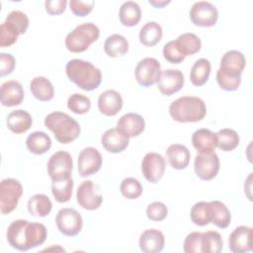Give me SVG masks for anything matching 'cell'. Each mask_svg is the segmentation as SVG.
Returning <instances> with one entry per match:
<instances>
[{"mask_svg": "<svg viewBox=\"0 0 253 253\" xmlns=\"http://www.w3.org/2000/svg\"><path fill=\"white\" fill-rule=\"evenodd\" d=\"M7 22L12 23L14 26L17 27V29L20 32V35H23L26 33L28 27H29V18L28 16L19 10H13L11 11L8 16L6 17Z\"/></svg>", "mask_w": 253, "mask_h": 253, "instance_id": "42", "label": "cell"}, {"mask_svg": "<svg viewBox=\"0 0 253 253\" xmlns=\"http://www.w3.org/2000/svg\"><path fill=\"white\" fill-rule=\"evenodd\" d=\"M16 60L10 53H0V75L1 77L9 75L15 68Z\"/></svg>", "mask_w": 253, "mask_h": 253, "instance_id": "47", "label": "cell"}, {"mask_svg": "<svg viewBox=\"0 0 253 253\" xmlns=\"http://www.w3.org/2000/svg\"><path fill=\"white\" fill-rule=\"evenodd\" d=\"M161 71L160 62L156 58L145 57L136 64L134 75L140 86L150 87L158 82Z\"/></svg>", "mask_w": 253, "mask_h": 253, "instance_id": "8", "label": "cell"}, {"mask_svg": "<svg viewBox=\"0 0 253 253\" xmlns=\"http://www.w3.org/2000/svg\"><path fill=\"white\" fill-rule=\"evenodd\" d=\"M252 232L250 226H237L229 235L228 247L231 252L245 253L252 250Z\"/></svg>", "mask_w": 253, "mask_h": 253, "instance_id": "17", "label": "cell"}, {"mask_svg": "<svg viewBox=\"0 0 253 253\" xmlns=\"http://www.w3.org/2000/svg\"><path fill=\"white\" fill-rule=\"evenodd\" d=\"M123 108V98L116 90H107L98 98V109L107 117L116 116Z\"/></svg>", "mask_w": 253, "mask_h": 253, "instance_id": "19", "label": "cell"}, {"mask_svg": "<svg viewBox=\"0 0 253 253\" xmlns=\"http://www.w3.org/2000/svg\"><path fill=\"white\" fill-rule=\"evenodd\" d=\"M162 28L156 22H147L139 31V42L145 46H153L162 39Z\"/></svg>", "mask_w": 253, "mask_h": 253, "instance_id": "32", "label": "cell"}, {"mask_svg": "<svg viewBox=\"0 0 253 253\" xmlns=\"http://www.w3.org/2000/svg\"><path fill=\"white\" fill-rule=\"evenodd\" d=\"M23 194L22 184L13 178L2 180L0 185V211L2 214H9L18 206Z\"/></svg>", "mask_w": 253, "mask_h": 253, "instance_id": "6", "label": "cell"}, {"mask_svg": "<svg viewBox=\"0 0 253 253\" xmlns=\"http://www.w3.org/2000/svg\"><path fill=\"white\" fill-rule=\"evenodd\" d=\"M166 156L172 168L182 170L189 165L191 153L185 145L174 143L166 149Z\"/></svg>", "mask_w": 253, "mask_h": 253, "instance_id": "25", "label": "cell"}, {"mask_svg": "<svg viewBox=\"0 0 253 253\" xmlns=\"http://www.w3.org/2000/svg\"><path fill=\"white\" fill-rule=\"evenodd\" d=\"M217 18V9L208 1H198L193 4L190 10V19L198 27H212Z\"/></svg>", "mask_w": 253, "mask_h": 253, "instance_id": "11", "label": "cell"}, {"mask_svg": "<svg viewBox=\"0 0 253 253\" xmlns=\"http://www.w3.org/2000/svg\"><path fill=\"white\" fill-rule=\"evenodd\" d=\"M148 2L150 5H152L155 8H162L166 5H168L171 1L170 0H167V1L166 0H149Z\"/></svg>", "mask_w": 253, "mask_h": 253, "instance_id": "49", "label": "cell"}, {"mask_svg": "<svg viewBox=\"0 0 253 253\" xmlns=\"http://www.w3.org/2000/svg\"><path fill=\"white\" fill-rule=\"evenodd\" d=\"M201 237L202 232L193 231L189 233L184 240V251L186 253H202Z\"/></svg>", "mask_w": 253, "mask_h": 253, "instance_id": "44", "label": "cell"}, {"mask_svg": "<svg viewBox=\"0 0 253 253\" xmlns=\"http://www.w3.org/2000/svg\"><path fill=\"white\" fill-rule=\"evenodd\" d=\"M169 114L179 123L200 122L207 114V106L199 97L183 96L170 104Z\"/></svg>", "mask_w": 253, "mask_h": 253, "instance_id": "3", "label": "cell"}, {"mask_svg": "<svg viewBox=\"0 0 253 253\" xmlns=\"http://www.w3.org/2000/svg\"><path fill=\"white\" fill-rule=\"evenodd\" d=\"M211 62L207 58L198 59L192 66L190 72V79L193 85L203 86L208 81L211 74Z\"/></svg>", "mask_w": 253, "mask_h": 253, "instance_id": "33", "label": "cell"}, {"mask_svg": "<svg viewBox=\"0 0 253 253\" xmlns=\"http://www.w3.org/2000/svg\"><path fill=\"white\" fill-rule=\"evenodd\" d=\"M77 203L87 211H95L100 208L103 202L101 194L96 192L92 181L86 180L82 182L76 192Z\"/></svg>", "mask_w": 253, "mask_h": 253, "instance_id": "15", "label": "cell"}, {"mask_svg": "<svg viewBox=\"0 0 253 253\" xmlns=\"http://www.w3.org/2000/svg\"><path fill=\"white\" fill-rule=\"evenodd\" d=\"M192 144L198 152L214 151L217 146L216 133L208 128H200L192 134Z\"/></svg>", "mask_w": 253, "mask_h": 253, "instance_id": "23", "label": "cell"}, {"mask_svg": "<svg viewBox=\"0 0 253 253\" xmlns=\"http://www.w3.org/2000/svg\"><path fill=\"white\" fill-rule=\"evenodd\" d=\"M73 161L67 151H56L47 161V173L51 181L63 180L71 177Z\"/></svg>", "mask_w": 253, "mask_h": 253, "instance_id": "7", "label": "cell"}, {"mask_svg": "<svg viewBox=\"0 0 253 253\" xmlns=\"http://www.w3.org/2000/svg\"><path fill=\"white\" fill-rule=\"evenodd\" d=\"M44 126L53 132L55 139L62 144L75 140L81 130L77 121L62 112L48 114L44 119Z\"/></svg>", "mask_w": 253, "mask_h": 253, "instance_id": "4", "label": "cell"}, {"mask_svg": "<svg viewBox=\"0 0 253 253\" xmlns=\"http://www.w3.org/2000/svg\"><path fill=\"white\" fill-rule=\"evenodd\" d=\"M102 162V155L95 147H85L78 155V172L82 177L91 176L100 170Z\"/></svg>", "mask_w": 253, "mask_h": 253, "instance_id": "14", "label": "cell"}, {"mask_svg": "<svg viewBox=\"0 0 253 253\" xmlns=\"http://www.w3.org/2000/svg\"><path fill=\"white\" fill-rule=\"evenodd\" d=\"M168 214L167 207L161 202H153L146 209V215L152 221H161Z\"/></svg>", "mask_w": 253, "mask_h": 253, "instance_id": "43", "label": "cell"}, {"mask_svg": "<svg viewBox=\"0 0 253 253\" xmlns=\"http://www.w3.org/2000/svg\"><path fill=\"white\" fill-rule=\"evenodd\" d=\"M51 209V201L43 194L34 195L28 201V211L34 216L44 217L49 214Z\"/></svg>", "mask_w": 253, "mask_h": 253, "instance_id": "31", "label": "cell"}, {"mask_svg": "<svg viewBox=\"0 0 253 253\" xmlns=\"http://www.w3.org/2000/svg\"><path fill=\"white\" fill-rule=\"evenodd\" d=\"M194 169L196 175L204 181L213 179L219 170V158L214 151L199 152L196 155Z\"/></svg>", "mask_w": 253, "mask_h": 253, "instance_id": "10", "label": "cell"}, {"mask_svg": "<svg viewBox=\"0 0 253 253\" xmlns=\"http://www.w3.org/2000/svg\"><path fill=\"white\" fill-rule=\"evenodd\" d=\"M201 244L202 253H219L223 247V241L220 234L214 230L202 232Z\"/></svg>", "mask_w": 253, "mask_h": 253, "instance_id": "36", "label": "cell"}, {"mask_svg": "<svg viewBox=\"0 0 253 253\" xmlns=\"http://www.w3.org/2000/svg\"><path fill=\"white\" fill-rule=\"evenodd\" d=\"M67 5L66 0H49L45 1V11L49 15H59L65 11Z\"/></svg>", "mask_w": 253, "mask_h": 253, "instance_id": "48", "label": "cell"}, {"mask_svg": "<svg viewBox=\"0 0 253 253\" xmlns=\"http://www.w3.org/2000/svg\"><path fill=\"white\" fill-rule=\"evenodd\" d=\"M162 52H163L164 58L170 63L178 64L185 59V56L179 51L174 41H170L167 43H165V45L163 46Z\"/></svg>", "mask_w": 253, "mask_h": 253, "instance_id": "45", "label": "cell"}, {"mask_svg": "<svg viewBox=\"0 0 253 253\" xmlns=\"http://www.w3.org/2000/svg\"><path fill=\"white\" fill-rule=\"evenodd\" d=\"M211 223L215 226L223 229L230 224L231 214L227 207L220 201H211Z\"/></svg>", "mask_w": 253, "mask_h": 253, "instance_id": "35", "label": "cell"}, {"mask_svg": "<svg viewBox=\"0 0 253 253\" xmlns=\"http://www.w3.org/2000/svg\"><path fill=\"white\" fill-rule=\"evenodd\" d=\"M28 149L37 155L43 154L51 147L50 137L43 131H34L26 139Z\"/></svg>", "mask_w": 253, "mask_h": 253, "instance_id": "28", "label": "cell"}, {"mask_svg": "<svg viewBox=\"0 0 253 253\" xmlns=\"http://www.w3.org/2000/svg\"><path fill=\"white\" fill-rule=\"evenodd\" d=\"M1 103L5 107L20 105L24 100V89L18 81L9 80L1 85Z\"/></svg>", "mask_w": 253, "mask_h": 253, "instance_id": "22", "label": "cell"}, {"mask_svg": "<svg viewBox=\"0 0 253 253\" xmlns=\"http://www.w3.org/2000/svg\"><path fill=\"white\" fill-rule=\"evenodd\" d=\"M138 244L142 252L158 253L164 248V234L158 229H146L140 234Z\"/></svg>", "mask_w": 253, "mask_h": 253, "instance_id": "21", "label": "cell"}, {"mask_svg": "<svg viewBox=\"0 0 253 253\" xmlns=\"http://www.w3.org/2000/svg\"><path fill=\"white\" fill-rule=\"evenodd\" d=\"M100 37L99 28L93 23L78 25L65 38V46L71 52H83Z\"/></svg>", "mask_w": 253, "mask_h": 253, "instance_id": "5", "label": "cell"}, {"mask_svg": "<svg viewBox=\"0 0 253 253\" xmlns=\"http://www.w3.org/2000/svg\"><path fill=\"white\" fill-rule=\"evenodd\" d=\"M7 126L14 133H24L29 130L33 125L31 115L25 110L12 111L7 116Z\"/></svg>", "mask_w": 253, "mask_h": 253, "instance_id": "24", "label": "cell"}, {"mask_svg": "<svg viewBox=\"0 0 253 253\" xmlns=\"http://www.w3.org/2000/svg\"><path fill=\"white\" fill-rule=\"evenodd\" d=\"M119 18L124 26H136L141 18V10L139 5L134 1H126L123 3L120 8Z\"/></svg>", "mask_w": 253, "mask_h": 253, "instance_id": "27", "label": "cell"}, {"mask_svg": "<svg viewBox=\"0 0 253 253\" xmlns=\"http://www.w3.org/2000/svg\"><path fill=\"white\" fill-rule=\"evenodd\" d=\"M184 81L182 71L178 69H166L161 71L157 87L163 95L171 96L183 88Z\"/></svg>", "mask_w": 253, "mask_h": 253, "instance_id": "16", "label": "cell"}, {"mask_svg": "<svg viewBox=\"0 0 253 253\" xmlns=\"http://www.w3.org/2000/svg\"><path fill=\"white\" fill-rule=\"evenodd\" d=\"M101 143L108 152L120 153L128 146L129 138L123 134L117 127H112L103 133Z\"/></svg>", "mask_w": 253, "mask_h": 253, "instance_id": "20", "label": "cell"}, {"mask_svg": "<svg viewBox=\"0 0 253 253\" xmlns=\"http://www.w3.org/2000/svg\"><path fill=\"white\" fill-rule=\"evenodd\" d=\"M120 190L125 198L128 200H134L140 197L143 189L137 179L133 177H127L122 181Z\"/></svg>", "mask_w": 253, "mask_h": 253, "instance_id": "40", "label": "cell"}, {"mask_svg": "<svg viewBox=\"0 0 253 253\" xmlns=\"http://www.w3.org/2000/svg\"><path fill=\"white\" fill-rule=\"evenodd\" d=\"M6 235L11 247L19 251H28L43 244L47 231L42 223L16 219L8 226Z\"/></svg>", "mask_w": 253, "mask_h": 253, "instance_id": "1", "label": "cell"}, {"mask_svg": "<svg viewBox=\"0 0 253 253\" xmlns=\"http://www.w3.org/2000/svg\"><path fill=\"white\" fill-rule=\"evenodd\" d=\"M217 147L222 151H232L239 144V135L232 128H222L216 132Z\"/></svg>", "mask_w": 253, "mask_h": 253, "instance_id": "38", "label": "cell"}, {"mask_svg": "<svg viewBox=\"0 0 253 253\" xmlns=\"http://www.w3.org/2000/svg\"><path fill=\"white\" fill-rule=\"evenodd\" d=\"M211 205L210 202L196 203L190 212L192 221L199 226H205L211 222Z\"/></svg>", "mask_w": 253, "mask_h": 253, "instance_id": "34", "label": "cell"}, {"mask_svg": "<svg viewBox=\"0 0 253 253\" xmlns=\"http://www.w3.org/2000/svg\"><path fill=\"white\" fill-rule=\"evenodd\" d=\"M144 119L136 113H127L122 116L117 123V128L128 138L139 135L144 130Z\"/></svg>", "mask_w": 253, "mask_h": 253, "instance_id": "18", "label": "cell"}, {"mask_svg": "<svg viewBox=\"0 0 253 253\" xmlns=\"http://www.w3.org/2000/svg\"><path fill=\"white\" fill-rule=\"evenodd\" d=\"M67 107L74 114L83 115L89 112L91 108V101L83 94L74 93L68 98Z\"/></svg>", "mask_w": 253, "mask_h": 253, "instance_id": "39", "label": "cell"}, {"mask_svg": "<svg viewBox=\"0 0 253 253\" xmlns=\"http://www.w3.org/2000/svg\"><path fill=\"white\" fill-rule=\"evenodd\" d=\"M166 162L163 156L156 152H148L142 159L141 171L150 183H157L164 175Z\"/></svg>", "mask_w": 253, "mask_h": 253, "instance_id": "12", "label": "cell"}, {"mask_svg": "<svg viewBox=\"0 0 253 253\" xmlns=\"http://www.w3.org/2000/svg\"><path fill=\"white\" fill-rule=\"evenodd\" d=\"M246 65V59L238 50L226 51L220 60V66L216 72L227 77H241Z\"/></svg>", "mask_w": 253, "mask_h": 253, "instance_id": "13", "label": "cell"}, {"mask_svg": "<svg viewBox=\"0 0 253 253\" xmlns=\"http://www.w3.org/2000/svg\"><path fill=\"white\" fill-rule=\"evenodd\" d=\"M30 90L33 96L42 102L50 101L54 96L52 83L43 76H37L30 83Z\"/></svg>", "mask_w": 253, "mask_h": 253, "instance_id": "26", "label": "cell"}, {"mask_svg": "<svg viewBox=\"0 0 253 253\" xmlns=\"http://www.w3.org/2000/svg\"><path fill=\"white\" fill-rule=\"evenodd\" d=\"M68 79L84 91H93L102 81L101 70L91 62L74 58L67 62L65 67Z\"/></svg>", "mask_w": 253, "mask_h": 253, "instance_id": "2", "label": "cell"}, {"mask_svg": "<svg viewBox=\"0 0 253 253\" xmlns=\"http://www.w3.org/2000/svg\"><path fill=\"white\" fill-rule=\"evenodd\" d=\"M95 2L94 1H80L71 0L69 2L71 12L79 17H85L93 10Z\"/></svg>", "mask_w": 253, "mask_h": 253, "instance_id": "46", "label": "cell"}, {"mask_svg": "<svg viewBox=\"0 0 253 253\" xmlns=\"http://www.w3.org/2000/svg\"><path fill=\"white\" fill-rule=\"evenodd\" d=\"M55 222L59 232L65 236L77 235L83 226V219L80 213L70 208L59 210L55 217Z\"/></svg>", "mask_w": 253, "mask_h": 253, "instance_id": "9", "label": "cell"}, {"mask_svg": "<svg viewBox=\"0 0 253 253\" xmlns=\"http://www.w3.org/2000/svg\"><path fill=\"white\" fill-rule=\"evenodd\" d=\"M74 182L72 178H67L58 181H52L51 193L58 203H66L71 199Z\"/></svg>", "mask_w": 253, "mask_h": 253, "instance_id": "37", "label": "cell"}, {"mask_svg": "<svg viewBox=\"0 0 253 253\" xmlns=\"http://www.w3.org/2000/svg\"><path fill=\"white\" fill-rule=\"evenodd\" d=\"M104 50L110 57L123 56L128 50V42L122 35H111L104 42Z\"/></svg>", "mask_w": 253, "mask_h": 253, "instance_id": "30", "label": "cell"}, {"mask_svg": "<svg viewBox=\"0 0 253 253\" xmlns=\"http://www.w3.org/2000/svg\"><path fill=\"white\" fill-rule=\"evenodd\" d=\"M19 30L12 23L5 21L0 26V46H10L17 42Z\"/></svg>", "mask_w": 253, "mask_h": 253, "instance_id": "41", "label": "cell"}, {"mask_svg": "<svg viewBox=\"0 0 253 253\" xmlns=\"http://www.w3.org/2000/svg\"><path fill=\"white\" fill-rule=\"evenodd\" d=\"M174 42L179 51L185 57L199 52L202 46L200 38L193 33L182 34Z\"/></svg>", "mask_w": 253, "mask_h": 253, "instance_id": "29", "label": "cell"}]
</instances>
